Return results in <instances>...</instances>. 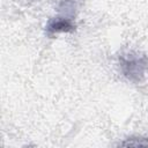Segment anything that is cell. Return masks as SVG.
Instances as JSON below:
<instances>
[{
	"instance_id": "cell-2",
	"label": "cell",
	"mask_w": 148,
	"mask_h": 148,
	"mask_svg": "<svg viewBox=\"0 0 148 148\" xmlns=\"http://www.w3.org/2000/svg\"><path fill=\"white\" fill-rule=\"evenodd\" d=\"M72 29H73V24L68 20H64V18H54L47 25V30L50 32L71 31Z\"/></svg>"
},
{
	"instance_id": "cell-1",
	"label": "cell",
	"mask_w": 148,
	"mask_h": 148,
	"mask_svg": "<svg viewBox=\"0 0 148 148\" xmlns=\"http://www.w3.org/2000/svg\"><path fill=\"white\" fill-rule=\"evenodd\" d=\"M147 60L146 58H127L123 62V69L126 76H128L131 80H140V77L145 74V71L147 69Z\"/></svg>"
},
{
	"instance_id": "cell-3",
	"label": "cell",
	"mask_w": 148,
	"mask_h": 148,
	"mask_svg": "<svg viewBox=\"0 0 148 148\" xmlns=\"http://www.w3.org/2000/svg\"><path fill=\"white\" fill-rule=\"evenodd\" d=\"M136 141H134V139L132 138L131 140H128L127 142H123L121 146H134V147H148V139H146V141H142L143 139L141 138H135Z\"/></svg>"
}]
</instances>
